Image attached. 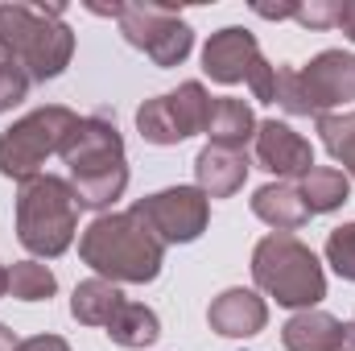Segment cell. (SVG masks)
Masks as SVG:
<instances>
[{
    "instance_id": "obj_1",
    "label": "cell",
    "mask_w": 355,
    "mask_h": 351,
    "mask_svg": "<svg viewBox=\"0 0 355 351\" xmlns=\"http://www.w3.org/2000/svg\"><path fill=\"white\" fill-rule=\"evenodd\" d=\"M79 257L112 285H149L166 264V244L128 207L91 219V228L79 236Z\"/></svg>"
},
{
    "instance_id": "obj_2",
    "label": "cell",
    "mask_w": 355,
    "mask_h": 351,
    "mask_svg": "<svg viewBox=\"0 0 355 351\" xmlns=\"http://www.w3.org/2000/svg\"><path fill=\"white\" fill-rule=\"evenodd\" d=\"M62 4L0 0V46L21 62L29 83L58 79L75 58V29L62 21Z\"/></svg>"
},
{
    "instance_id": "obj_3",
    "label": "cell",
    "mask_w": 355,
    "mask_h": 351,
    "mask_svg": "<svg viewBox=\"0 0 355 351\" xmlns=\"http://www.w3.org/2000/svg\"><path fill=\"white\" fill-rule=\"evenodd\" d=\"M71 170V190L83 211L107 215V207L128 190V162H124V137L107 116H83L79 128L67 137L58 153Z\"/></svg>"
},
{
    "instance_id": "obj_4",
    "label": "cell",
    "mask_w": 355,
    "mask_h": 351,
    "mask_svg": "<svg viewBox=\"0 0 355 351\" xmlns=\"http://www.w3.org/2000/svg\"><path fill=\"white\" fill-rule=\"evenodd\" d=\"M79 211L83 207L67 178H25L17 186V240L25 244V252H33V261H54L75 244Z\"/></svg>"
},
{
    "instance_id": "obj_5",
    "label": "cell",
    "mask_w": 355,
    "mask_h": 351,
    "mask_svg": "<svg viewBox=\"0 0 355 351\" xmlns=\"http://www.w3.org/2000/svg\"><path fill=\"white\" fill-rule=\"evenodd\" d=\"M252 281L289 310H314L327 298V273L314 248L285 232H272L252 248Z\"/></svg>"
},
{
    "instance_id": "obj_6",
    "label": "cell",
    "mask_w": 355,
    "mask_h": 351,
    "mask_svg": "<svg viewBox=\"0 0 355 351\" xmlns=\"http://www.w3.org/2000/svg\"><path fill=\"white\" fill-rule=\"evenodd\" d=\"M79 128V116L62 103H46V108H33L29 116H21L12 128L0 132V174L4 178H37L46 157L62 153L67 137Z\"/></svg>"
},
{
    "instance_id": "obj_7",
    "label": "cell",
    "mask_w": 355,
    "mask_h": 351,
    "mask_svg": "<svg viewBox=\"0 0 355 351\" xmlns=\"http://www.w3.org/2000/svg\"><path fill=\"white\" fill-rule=\"evenodd\" d=\"M202 71L232 87V83H248L252 95L261 103H272V83H277V67L261 54V42L240 29V25H227L219 33H211V42L202 46Z\"/></svg>"
},
{
    "instance_id": "obj_8",
    "label": "cell",
    "mask_w": 355,
    "mask_h": 351,
    "mask_svg": "<svg viewBox=\"0 0 355 351\" xmlns=\"http://www.w3.org/2000/svg\"><path fill=\"white\" fill-rule=\"evenodd\" d=\"M116 21H120L124 42L145 50L153 58V67H162V71L182 67L190 58V50H194V29L178 17V8L137 0V4H124Z\"/></svg>"
},
{
    "instance_id": "obj_9",
    "label": "cell",
    "mask_w": 355,
    "mask_h": 351,
    "mask_svg": "<svg viewBox=\"0 0 355 351\" xmlns=\"http://www.w3.org/2000/svg\"><path fill=\"white\" fill-rule=\"evenodd\" d=\"M132 211L145 219V228L166 248L170 244H194L211 223V198L198 186H166V190L132 203Z\"/></svg>"
},
{
    "instance_id": "obj_10",
    "label": "cell",
    "mask_w": 355,
    "mask_h": 351,
    "mask_svg": "<svg viewBox=\"0 0 355 351\" xmlns=\"http://www.w3.org/2000/svg\"><path fill=\"white\" fill-rule=\"evenodd\" d=\"M297 75H302V91H306L314 120L335 112V108L355 103V54H347V50H322Z\"/></svg>"
},
{
    "instance_id": "obj_11",
    "label": "cell",
    "mask_w": 355,
    "mask_h": 351,
    "mask_svg": "<svg viewBox=\"0 0 355 351\" xmlns=\"http://www.w3.org/2000/svg\"><path fill=\"white\" fill-rule=\"evenodd\" d=\"M252 157L257 166L268 170L277 182H302V178L314 170V145L289 128L285 120H261L257 124V137H252Z\"/></svg>"
},
{
    "instance_id": "obj_12",
    "label": "cell",
    "mask_w": 355,
    "mask_h": 351,
    "mask_svg": "<svg viewBox=\"0 0 355 351\" xmlns=\"http://www.w3.org/2000/svg\"><path fill=\"white\" fill-rule=\"evenodd\" d=\"M207 323H211V331L223 335V339H248V335H261L265 323H268V302L257 293V289H244V285L223 289V293L211 302Z\"/></svg>"
},
{
    "instance_id": "obj_13",
    "label": "cell",
    "mask_w": 355,
    "mask_h": 351,
    "mask_svg": "<svg viewBox=\"0 0 355 351\" xmlns=\"http://www.w3.org/2000/svg\"><path fill=\"white\" fill-rule=\"evenodd\" d=\"M248 153L244 149H223V145H207L194 157V186L207 198H232L244 182H248Z\"/></svg>"
},
{
    "instance_id": "obj_14",
    "label": "cell",
    "mask_w": 355,
    "mask_h": 351,
    "mask_svg": "<svg viewBox=\"0 0 355 351\" xmlns=\"http://www.w3.org/2000/svg\"><path fill=\"white\" fill-rule=\"evenodd\" d=\"M252 215L265 219L272 232L293 236L310 219V207H306V198H302V190L293 182H268L252 194Z\"/></svg>"
},
{
    "instance_id": "obj_15",
    "label": "cell",
    "mask_w": 355,
    "mask_h": 351,
    "mask_svg": "<svg viewBox=\"0 0 355 351\" xmlns=\"http://www.w3.org/2000/svg\"><path fill=\"white\" fill-rule=\"evenodd\" d=\"M257 116L244 99H232V95H219L211 99V112H207V137L211 145H223V149H244L252 137H257Z\"/></svg>"
},
{
    "instance_id": "obj_16",
    "label": "cell",
    "mask_w": 355,
    "mask_h": 351,
    "mask_svg": "<svg viewBox=\"0 0 355 351\" xmlns=\"http://www.w3.org/2000/svg\"><path fill=\"white\" fill-rule=\"evenodd\" d=\"M339 331L343 323L327 310H297L285 327H281V343L285 351H335L339 348Z\"/></svg>"
},
{
    "instance_id": "obj_17",
    "label": "cell",
    "mask_w": 355,
    "mask_h": 351,
    "mask_svg": "<svg viewBox=\"0 0 355 351\" xmlns=\"http://www.w3.org/2000/svg\"><path fill=\"white\" fill-rule=\"evenodd\" d=\"M124 302H128V298L120 293V285H112V281H103V277H87V281H79L75 293H71V314H75V323H83V327H107L112 314H116Z\"/></svg>"
},
{
    "instance_id": "obj_18",
    "label": "cell",
    "mask_w": 355,
    "mask_h": 351,
    "mask_svg": "<svg viewBox=\"0 0 355 351\" xmlns=\"http://www.w3.org/2000/svg\"><path fill=\"white\" fill-rule=\"evenodd\" d=\"M107 335H112V343H116V348L141 351V348H153V343H157L162 323H157V314H153L149 306H141V302H124V306L112 314Z\"/></svg>"
},
{
    "instance_id": "obj_19",
    "label": "cell",
    "mask_w": 355,
    "mask_h": 351,
    "mask_svg": "<svg viewBox=\"0 0 355 351\" xmlns=\"http://www.w3.org/2000/svg\"><path fill=\"white\" fill-rule=\"evenodd\" d=\"M297 190H302L310 215H331V211H339L352 198V178L343 170H335V166H314L297 182Z\"/></svg>"
},
{
    "instance_id": "obj_20",
    "label": "cell",
    "mask_w": 355,
    "mask_h": 351,
    "mask_svg": "<svg viewBox=\"0 0 355 351\" xmlns=\"http://www.w3.org/2000/svg\"><path fill=\"white\" fill-rule=\"evenodd\" d=\"M137 132H141L149 145H182V141H186V132H182V124H178V116H174L170 95H153V99H145V103L137 108Z\"/></svg>"
},
{
    "instance_id": "obj_21",
    "label": "cell",
    "mask_w": 355,
    "mask_h": 351,
    "mask_svg": "<svg viewBox=\"0 0 355 351\" xmlns=\"http://www.w3.org/2000/svg\"><path fill=\"white\" fill-rule=\"evenodd\" d=\"M318 132H322V145L327 153L343 166V174L355 178V112H327L314 120Z\"/></svg>"
},
{
    "instance_id": "obj_22",
    "label": "cell",
    "mask_w": 355,
    "mask_h": 351,
    "mask_svg": "<svg viewBox=\"0 0 355 351\" xmlns=\"http://www.w3.org/2000/svg\"><path fill=\"white\" fill-rule=\"evenodd\" d=\"M58 289V277L42 261H17L8 268V293L17 302H50Z\"/></svg>"
},
{
    "instance_id": "obj_23",
    "label": "cell",
    "mask_w": 355,
    "mask_h": 351,
    "mask_svg": "<svg viewBox=\"0 0 355 351\" xmlns=\"http://www.w3.org/2000/svg\"><path fill=\"white\" fill-rule=\"evenodd\" d=\"M170 103H174V116H178V124H182L186 137H194V132L207 128L211 95H207V87H202L198 79H190V83H182L178 91H170Z\"/></svg>"
},
{
    "instance_id": "obj_24",
    "label": "cell",
    "mask_w": 355,
    "mask_h": 351,
    "mask_svg": "<svg viewBox=\"0 0 355 351\" xmlns=\"http://www.w3.org/2000/svg\"><path fill=\"white\" fill-rule=\"evenodd\" d=\"M29 95V75L21 71V62L0 46V112H12L21 99Z\"/></svg>"
},
{
    "instance_id": "obj_25",
    "label": "cell",
    "mask_w": 355,
    "mask_h": 351,
    "mask_svg": "<svg viewBox=\"0 0 355 351\" xmlns=\"http://www.w3.org/2000/svg\"><path fill=\"white\" fill-rule=\"evenodd\" d=\"M327 264L343 281H355V223H343L327 236Z\"/></svg>"
},
{
    "instance_id": "obj_26",
    "label": "cell",
    "mask_w": 355,
    "mask_h": 351,
    "mask_svg": "<svg viewBox=\"0 0 355 351\" xmlns=\"http://www.w3.org/2000/svg\"><path fill=\"white\" fill-rule=\"evenodd\" d=\"M272 103H281L289 116H310V103H306V91H302V75H297L293 67H277Z\"/></svg>"
},
{
    "instance_id": "obj_27",
    "label": "cell",
    "mask_w": 355,
    "mask_h": 351,
    "mask_svg": "<svg viewBox=\"0 0 355 351\" xmlns=\"http://www.w3.org/2000/svg\"><path fill=\"white\" fill-rule=\"evenodd\" d=\"M302 29H335L339 21V0H306L297 4V17H293Z\"/></svg>"
},
{
    "instance_id": "obj_28",
    "label": "cell",
    "mask_w": 355,
    "mask_h": 351,
    "mask_svg": "<svg viewBox=\"0 0 355 351\" xmlns=\"http://www.w3.org/2000/svg\"><path fill=\"white\" fill-rule=\"evenodd\" d=\"M252 12L265 17V21H293L297 17V0H285V4H252Z\"/></svg>"
},
{
    "instance_id": "obj_29",
    "label": "cell",
    "mask_w": 355,
    "mask_h": 351,
    "mask_svg": "<svg viewBox=\"0 0 355 351\" xmlns=\"http://www.w3.org/2000/svg\"><path fill=\"white\" fill-rule=\"evenodd\" d=\"M17 351H71V343L58 335H33V339H21Z\"/></svg>"
},
{
    "instance_id": "obj_30",
    "label": "cell",
    "mask_w": 355,
    "mask_h": 351,
    "mask_svg": "<svg viewBox=\"0 0 355 351\" xmlns=\"http://www.w3.org/2000/svg\"><path fill=\"white\" fill-rule=\"evenodd\" d=\"M335 29H343V37L355 42V0H339V21Z\"/></svg>"
},
{
    "instance_id": "obj_31",
    "label": "cell",
    "mask_w": 355,
    "mask_h": 351,
    "mask_svg": "<svg viewBox=\"0 0 355 351\" xmlns=\"http://www.w3.org/2000/svg\"><path fill=\"white\" fill-rule=\"evenodd\" d=\"M335 351H355V318L352 323H343V331H339V348Z\"/></svg>"
},
{
    "instance_id": "obj_32",
    "label": "cell",
    "mask_w": 355,
    "mask_h": 351,
    "mask_svg": "<svg viewBox=\"0 0 355 351\" xmlns=\"http://www.w3.org/2000/svg\"><path fill=\"white\" fill-rule=\"evenodd\" d=\"M17 348H21V339H17V335L0 323V351H17Z\"/></svg>"
},
{
    "instance_id": "obj_33",
    "label": "cell",
    "mask_w": 355,
    "mask_h": 351,
    "mask_svg": "<svg viewBox=\"0 0 355 351\" xmlns=\"http://www.w3.org/2000/svg\"><path fill=\"white\" fill-rule=\"evenodd\" d=\"M4 293H8V268L0 264V298H4Z\"/></svg>"
}]
</instances>
